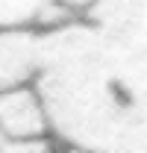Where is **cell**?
Instances as JSON below:
<instances>
[{
    "mask_svg": "<svg viewBox=\"0 0 147 153\" xmlns=\"http://www.w3.org/2000/svg\"><path fill=\"white\" fill-rule=\"evenodd\" d=\"M36 91L68 150L147 153V0L85 3L41 33Z\"/></svg>",
    "mask_w": 147,
    "mask_h": 153,
    "instance_id": "obj_1",
    "label": "cell"
},
{
    "mask_svg": "<svg viewBox=\"0 0 147 153\" xmlns=\"http://www.w3.org/2000/svg\"><path fill=\"white\" fill-rule=\"evenodd\" d=\"M41 65L38 30H0V91L36 85Z\"/></svg>",
    "mask_w": 147,
    "mask_h": 153,
    "instance_id": "obj_2",
    "label": "cell"
},
{
    "mask_svg": "<svg viewBox=\"0 0 147 153\" xmlns=\"http://www.w3.org/2000/svg\"><path fill=\"white\" fill-rule=\"evenodd\" d=\"M0 133L6 141H47V115L36 85L0 91Z\"/></svg>",
    "mask_w": 147,
    "mask_h": 153,
    "instance_id": "obj_3",
    "label": "cell"
},
{
    "mask_svg": "<svg viewBox=\"0 0 147 153\" xmlns=\"http://www.w3.org/2000/svg\"><path fill=\"white\" fill-rule=\"evenodd\" d=\"M38 15L36 0H0V30H38Z\"/></svg>",
    "mask_w": 147,
    "mask_h": 153,
    "instance_id": "obj_4",
    "label": "cell"
},
{
    "mask_svg": "<svg viewBox=\"0 0 147 153\" xmlns=\"http://www.w3.org/2000/svg\"><path fill=\"white\" fill-rule=\"evenodd\" d=\"M0 153H53L50 141H6Z\"/></svg>",
    "mask_w": 147,
    "mask_h": 153,
    "instance_id": "obj_5",
    "label": "cell"
},
{
    "mask_svg": "<svg viewBox=\"0 0 147 153\" xmlns=\"http://www.w3.org/2000/svg\"><path fill=\"white\" fill-rule=\"evenodd\" d=\"M3 144H6V135H3V133H0V147H3Z\"/></svg>",
    "mask_w": 147,
    "mask_h": 153,
    "instance_id": "obj_6",
    "label": "cell"
},
{
    "mask_svg": "<svg viewBox=\"0 0 147 153\" xmlns=\"http://www.w3.org/2000/svg\"><path fill=\"white\" fill-rule=\"evenodd\" d=\"M65 153H79V150H65Z\"/></svg>",
    "mask_w": 147,
    "mask_h": 153,
    "instance_id": "obj_7",
    "label": "cell"
}]
</instances>
